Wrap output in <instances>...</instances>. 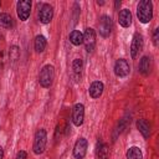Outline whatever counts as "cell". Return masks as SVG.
<instances>
[{
	"label": "cell",
	"mask_w": 159,
	"mask_h": 159,
	"mask_svg": "<svg viewBox=\"0 0 159 159\" xmlns=\"http://www.w3.org/2000/svg\"><path fill=\"white\" fill-rule=\"evenodd\" d=\"M137 17L142 24H148L153 19V2L150 0H142L137 6Z\"/></svg>",
	"instance_id": "cell-1"
},
{
	"label": "cell",
	"mask_w": 159,
	"mask_h": 159,
	"mask_svg": "<svg viewBox=\"0 0 159 159\" xmlns=\"http://www.w3.org/2000/svg\"><path fill=\"white\" fill-rule=\"evenodd\" d=\"M46 144H47V133L43 128H41L36 132L35 138H34V145H32L34 153L36 155L42 154L46 149Z\"/></svg>",
	"instance_id": "cell-2"
},
{
	"label": "cell",
	"mask_w": 159,
	"mask_h": 159,
	"mask_svg": "<svg viewBox=\"0 0 159 159\" xmlns=\"http://www.w3.org/2000/svg\"><path fill=\"white\" fill-rule=\"evenodd\" d=\"M53 77H55V67L52 65H46L40 71L39 83L43 88H48L52 84V82H53Z\"/></svg>",
	"instance_id": "cell-3"
},
{
	"label": "cell",
	"mask_w": 159,
	"mask_h": 159,
	"mask_svg": "<svg viewBox=\"0 0 159 159\" xmlns=\"http://www.w3.org/2000/svg\"><path fill=\"white\" fill-rule=\"evenodd\" d=\"M98 29L102 37H108L113 29V21L108 15H102L98 21Z\"/></svg>",
	"instance_id": "cell-4"
},
{
	"label": "cell",
	"mask_w": 159,
	"mask_h": 159,
	"mask_svg": "<svg viewBox=\"0 0 159 159\" xmlns=\"http://www.w3.org/2000/svg\"><path fill=\"white\" fill-rule=\"evenodd\" d=\"M16 12L21 21H26L31 12V1L30 0H20L16 4Z\"/></svg>",
	"instance_id": "cell-5"
},
{
	"label": "cell",
	"mask_w": 159,
	"mask_h": 159,
	"mask_svg": "<svg viewBox=\"0 0 159 159\" xmlns=\"http://www.w3.org/2000/svg\"><path fill=\"white\" fill-rule=\"evenodd\" d=\"M83 43L87 52H92L96 46V31L91 27H87L83 32Z\"/></svg>",
	"instance_id": "cell-6"
},
{
	"label": "cell",
	"mask_w": 159,
	"mask_h": 159,
	"mask_svg": "<svg viewBox=\"0 0 159 159\" xmlns=\"http://www.w3.org/2000/svg\"><path fill=\"white\" fill-rule=\"evenodd\" d=\"M143 46H144L143 36L139 32H135L134 36H133L132 43H130V55H132V58H137L138 57L139 52L143 50Z\"/></svg>",
	"instance_id": "cell-7"
},
{
	"label": "cell",
	"mask_w": 159,
	"mask_h": 159,
	"mask_svg": "<svg viewBox=\"0 0 159 159\" xmlns=\"http://www.w3.org/2000/svg\"><path fill=\"white\" fill-rule=\"evenodd\" d=\"M129 71H130V67H129V63L127 60L124 58H119L114 63V75L119 78H123V77H127L129 75Z\"/></svg>",
	"instance_id": "cell-8"
},
{
	"label": "cell",
	"mask_w": 159,
	"mask_h": 159,
	"mask_svg": "<svg viewBox=\"0 0 159 159\" xmlns=\"http://www.w3.org/2000/svg\"><path fill=\"white\" fill-rule=\"evenodd\" d=\"M52 17H53V7H52V5H50L47 2L42 4L40 10H39V19H40V21L42 24H48V22H51Z\"/></svg>",
	"instance_id": "cell-9"
},
{
	"label": "cell",
	"mask_w": 159,
	"mask_h": 159,
	"mask_svg": "<svg viewBox=\"0 0 159 159\" xmlns=\"http://www.w3.org/2000/svg\"><path fill=\"white\" fill-rule=\"evenodd\" d=\"M87 147H88V142L86 138L77 139V142L75 143V147H73V157L76 159H83L87 153Z\"/></svg>",
	"instance_id": "cell-10"
},
{
	"label": "cell",
	"mask_w": 159,
	"mask_h": 159,
	"mask_svg": "<svg viewBox=\"0 0 159 159\" xmlns=\"http://www.w3.org/2000/svg\"><path fill=\"white\" fill-rule=\"evenodd\" d=\"M84 119V106L82 103H76L72 108V122L75 125L80 127L83 124Z\"/></svg>",
	"instance_id": "cell-11"
},
{
	"label": "cell",
	"mask_w": 159,
	"mask_h": 159,
	"mask_svg": "<svg viewBox=\"0 0 159 159\" xmlns=\"http://www.w3.org/2000/svg\"><path fill=\"white\" fill-rule=\"evenodd\" d=\"M103 89H104V84L101 81H94L91 83L88 88V93L92 98H99L103 93Z\"/></svg>",
	"instance_id": "cell-12"
},
{
	"label": "cell",
	"mask_w": 159,
	"mask_h": 159,
	"mask_svg": "<svg viewBox=\"0 0 159 159\" xmlns=\"http://www.w3.org/2000/svg\"><path fill=\"white\" fill-rule=\"evenodd\" d=\"M118 21H119V25L123 26V27H129L130 24H132V12L130 10L128 9H123L119 11V15H118Z\"/></svg>",
	"instance_id": "cell-13"
},
{
	"label": "cell",
	"mask_w": 159,
	"mask_h": 159,
	"mask_svg": "<svg viewBox=\"0 0 159 159\" xmlns=\"http://www.w3.org/2000/svg\"><path fill=\"white\" fill-rule=\"evenodd\" d=\"M82 70H83L82 60H81V58L73 60V62H72V76H73V80H75L76 82L80 81L81 75H82Z\"/></svg>",
	"instance_id": "cell-14"
},
{
	"label": "cell",
	"mask_w": 159,
	"mask_h": 159,
	"mask_svg": "<svg viewBox=\"0 0 159 159\" xmlns=\"http://www.w3.org/2000/svg\"><path fill=\"white\" fill-rule=\"evenodd\" d=\"M137 128L145 139H148L150 137V124L148 123L147 119H138L137 120Z\"/></svg>",
	"instance_id": "cell-15"
},
{
	"label": "cell",
	"mask_w": 159,
	"mask_h": 159,
	"mask_svg": "<svg viewBox=\"0 0 159 159\" xmlns=\"http://www.w3.org/2000/svg\"><path fill=\"white\" fill-rule=\"evenodd\" d=\"M46 45H47V40H46L45 36H42V35H37V36L35 37V41H34V48H35V51H36L37 53L43 52L45 48H46Z\"/></svg>",
	"instance_id": "cell-16"
},
{
	"label": "cell",
	"mask_w": 159,
	"mask_h": 159,
	"mask_svg": "<svg viewBox=\"0 0 159 159\" xmlns=\"http://www.w3.org/2000/svg\"><path fill=\"white\" fill-rule=\"evenodd\" d=\"M138 68H139V72H140L142 75H144V76L149 75L150 68H152L150 58H149V57H147V56L142 57V58H140V61H139V66H138Z\"/></svg>",
	"instance_id": "cell-17"
},
{
	"label": "cell",
	"mask_w": 159,
	"mask_h": 159,
	"mask_svg": "<svg viewBox=\"0 0 159 159\" xmlns=\"http://www.w3.org/2000/svg\"><path fill=\"white\" fill-rule=\"evenodd\" d=\"M70 42L75 46H80L83 43V34L78 30H73L70 34Z\"/></svg>",
	"instance_id": "cell-18"
},
{
	"label": "cell",
	"mask_w": 159,
	"mask_h": 159,
	"mask_svg": "<svg viewBox=\"0 0 159 159\" xmlns=\"http://www.w3.org/2000/svg\"><path fill=\"white\" fill-rule=\"evenodd\" d=\"M125 157H127V159H143V153H142L140 148L130 147V148H128Z\"/></svg>",
	"instance_id": "cell-19"
},
{
	"label": "cell",
	"mask_w": 159,
	"mask_h": 159,
	"mask_svg": "<svg viewBox=\"0 0 159 159\" xmlns=\"http://www.w3.org/2000/svg\"><path fill=\"white\" fill-rule=\"evenodd\" d=\"M0 26L1 27H5V29H10L14 26V20L11 17V15L9 14H0Z\"/></svg>",
	"instance_id": "cell-20"
},
{
	"label": "cell",
	"mask_w": 159,
	"mask_h": 159,
	"mask_svg": "<svg viewBox=\"0 0 159 159\" xmlns=\"http://www.w3.org/2000/svg\"><path fill=\"white\" fill-rule=\"evenodd\" d=\"M98 159H109V149L108 145L103 144L98 148Z\"/></svg>",
	"instance_id": "cell-21"
},
{
	"label": "cell",
	"mask_w": 159,
	"mask_h": 159,
	"mask_svg": "<svg viewBox=\"0 0 159 159\" xmlns=\"http://www.w3.org/2000/svg\"><path fill=\"white\" fill-rule=\"evenodd\" d=\"M9 56H10V58L14 60V61L17 60V58H19V47H17V46H12V47L10 48Z\"/></svg>",
	"instance_id": "cell-22"
},
{
	"label": "cell",
	"mask_w": 159,
	"mask_h": 159,
	"mask_svg": "<svg viewBox=\"0 0 159 159\" xmlns=\"http://www.w3.org/2000/svg\"><path fill=\"white\" fill-rule=\"evenodd\" d=\"M158 36H159V29L154 30V35H153V43L154 46H158Z\"/></svg>",
	"instance_id": "cell-23"
},
{
	"label": "cell",
	"mask_w": 159,
	"mask_h": 159,
	"mask_svg": "<svg viewBox=\"0 0 159 159\" xmlns=\"http://www.w3.org/2000/svg\"><path fill=\"white\" fill-rule=\"evenodd\" d=\"M15 159H27V154L25 150H20L17 154H16V158Z\"/></svg>",
	"instance_id": "cell-24"
},
{
	"label": "cell",
	"mask_w": 159,
	"mask_h": 159,
	"mask_svg": "<svg viewBox=\"0 0 159 159\" xmlns=\"http://www.w3.org/2000/svg\"><path fill=\"white\" fill-rule=\"evenodd\" d=\"M2 157H4V150H2V148L0 147V159H2Z\"/></svg>",
	"instance_id": "cell-25"
},
{
	"label": "cell",
	"mask_w": 159,
	"mask_h": 159,
	"mask_svg": "<svg viewBox=\"0 0 159 159\" xmlns=\"http://www.w3.org/2000/svg\"><path fill=\"white\" fill-rule=\"evenodd\" d=\"M114 5H116V9H118V7L120 6V1H116V4H114Z\"/></svg>",
	"instance_id": "cell-26"
},
{
	"label": "cell",
	"mask_w": 159,
	"mask_h": 159,
	"mask_svg": "<svg viewBox=\"0 0 159 159\" xmlns=\"http://www.w3.org/2000/svg\"><path fill=\"white\" fill-rule=\"evenodd\" d=\"M97 5H104V1H99V0H98V1H97Z\"/></svg>",
	"instance_id": "cell-27"
},
{
	"label": "cell",
	"mask_w": 159,
	"mask_h": 159,
	"mask_svg": "<svg viewBox=\"0 0 159 159\" xmlns=\"http://www.w3.org/2000/svg\"><path fill=\"white\" fill-rule=\"evenodd\" d=\"M0 5H1V4H0Z\"/></svg>",
	"instance_id": "cell-28"
}]
</instances>
